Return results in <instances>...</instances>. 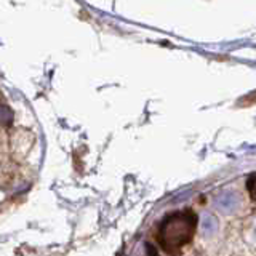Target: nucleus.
<instances>
[{
    "label": "nucleus",
    "instance_id": "obj_1",
    "mask_svg": "<svg viewBox=\"0 0 256 256\" xmlns=\"http://www.w3.org/2000/svg\"><path fill=\"white\" fill-rule=\"evenodd\" d=\"M197 226L196 216L188 212L176 213L170 216L160 228V242L166 250H174V248L186 245L194 236Z\"/></svg>",
    "mask_w": 256,
    "mask_h": 256
},
{
    "label": "nucleus",
    "instance_id": "obj_5",
    "mask_svg": "<svg viewBox=\"0 0 256 256\" xmlns=\"http://www.w3.org/2000/svg\"><path fill=\"white\" fill-rule=\"evenodd\" d=\"M254 232H256V229H254Z\"/></svg>",
    "mask_w": 256,
    "mask_h": 256
},
{
    "label": "nucleus",
    "instance_id": "obj_4",
    "mask_svg": "<svg viewBox=\"0 0 256 256\" xmlns=\"http://www.w3.org/2000/svg\"><path fill=\"white\" fill-rule=\"evenodd\" d=\"M248 189H250L252 197L256 200V174H253L250 178V181H248Z\"/></svg>",
    "mask_w": 256,
    "mask_h": 256
},
{
    "label": "nucleus",
    "instance_id": "obj_2",
    "mask_svg": "<svg viewBox=\"0 0 256 256\" xmlns=\"http://www.w3.org/2000/svg\"><path fill=\"white\" fill-rule=\"evenodd\" d=\"M214 205H216L218 210H221L224 213H230L240 205V198H238V196L236 194V192L224 190V192H221V194H218L214 197Z\"/></svg>",
    "mask_w": 256,
    "mask_h": 256
},
{
    "label": "nucleus",
    "instance_id": "obj_3",
    "mask_svg": "<svg viewBox=\"0 0 256 256\" xmlns=\"http://www.w3.org/2000/svg\"><path fill=\"white\" fill-rule=\"evenodd\" d=\"M218 230V220L212 214H205L202 218V232L205 237H212Z\"/></svg>",
    "mask_w": 256,
    "mask_h": 256
}]
</instances>
